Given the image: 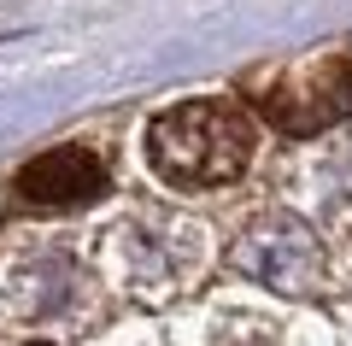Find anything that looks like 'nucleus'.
Segmentation results:
<instances>
[{
    "label": "nucleus",
    "mask_w": 352,
    "mask_h": 346,
    "mask_svg": "<svg viewBox=\"0 0 352 346\" xmlns=\"http://www.w3.org/2000/svg\"><path fill=\"white\" fill-rule=\"evenodd\" d=\"M106 159L94 147H47L41 159H30L18 171V199L30 206H47V211H71V206H88V199L106 194Z\"/></svg>",
    "instance_id": "obj_4"
},
{
    "label": "nucleus",
    "mask_w": 352,
    "mask_h": 346,
    "mask_svg": "<svg viewBox=\"0 0 352 346\" xmlns=\"http://www.w3.org/2000/svg\"><path fill=\"white\" fill-rule=\"evenodd\" d=\"M229 264L241 276H252L270 294H317L323 288V241L311 223H300L294 211H264L241 229V241L229 247Z\"/></svg>",
    "instance_id": "obj_2"
},
{
    "label": "nucleus",
    "mask_w": 352,
    "mask_h": 346,
    "mask_svg": "<svg viewBox=\"0 0 352 346\" xmlns=\"http://www.w3.org/2000/svg\"><path fill=\"white\" fill-rule=\"evenodd\" d=\"M258 111L282 136H323L340 118H352V59L346 53H317L300 71H282L258 94Z\"/></svg>",
    "instance_id": "obj_3"
},
{
    "label": "nucleus",
    "mask_w": 352,
    "mask_h": 346,
    "mask_svg": "<svg viewBox=\"0 0 352 346\" xmlns=\"http://www.w3.org/2000/svg\"><path fill=\"white\" fill-rule=\"evenodd\" d=\"M258 124L241 100H182L147 124V164L170 188H223L252 164Z\"/></svg>",
    "instance_id": "obj_1"
}]
</instances>
